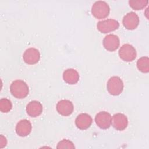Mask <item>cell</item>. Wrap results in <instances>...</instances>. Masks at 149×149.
Returning <instances> with one entry per match:
<instances>
[{
  "label": "cell",
  "mask_w": 149,
  "mask_h": 149,
  "mask_svg": "<svg viewBox=\"0 0 149 149\" xmlns=\"http://www.w3.org/2000/svg\"><path fill=\"white\" fill-rule=\"evenodd\" d=\"M63 79L69 84H74L79 80V73L74 69H68L63 72Z\"/></svg>",
  "instance_id": "obj_15"
},
{
  "label": "cell",
  "mask_w": 149,
  "mask_h": 149,
  "mask_svg": "<svg viewBox=\"0 0 149 149\" xmlns=\"http://www.w3.org/2000/svg\"><path fill=\"white\" fill-rule=\"evenodd\" d=\"M119 22L115 19H107L100 21L97 23V29L102 33H107L113 31L119 28Z\"/></svg>",
  "instance_id": "obj_5"
},
{
  "label": "cell",
  "mask_w": 149,
  "mask_h": 149,
  "mask_svg": "<svg viewBox=\"0 0 149 149\" xmlns=\"http://www.w3.org/2000/svg\"><path fill=\"white\" fill-rule=\"evenodd\" d=\"M10 93L16 98L22 99L29 94V87L26 83L22 80L13 81L10 86Z\"/></svg>",
  "instance_id": "obj_1"
},
{
  "label": "cell",
  "mask_w": 149,
  "mask_h": 149,
  "mask_svg": "<svg viewBox=\"0 0 149 149\" xmlns=\"http://www.w3.org/2000/svg\"><path fill=\"white\" fill-rule=\"evenodd\" d=\"M73 103L68 100H62L56 104V110L62 116H69L73 111Z\"/></svg>",
  "instance_id": "obj_9"
},
{
  "label": "cell",
  "mask_w": 149,
  "mask_h": 149,
  "mask_svg": "<svg viewBox=\"0 0 149 149\" xmlns=\"http://www.w3.org/2000/svg\"><path fill=\"white\" fill-rule=\"evenodd\" d=\"M137 55L136 49L129 44H123L119 50V56L124 61L131 62Z\"/></svg>",
  "instance_id": "obj_4"
},
{
  "label": "cell",
  "mask_w": 149,
  "mask_h": 149,
  "mask_svg": "<svg viewBox=\"0 0 149 149\" xmlns=\"http://www.w3.org/2000/svg\"><path fill=\"white\" fill-rule=\"evenodd\" d=\"M119 38L115 34H108L103 40V45L109 51H114L117 49L119 46Z\"/></svg>",
  "instance_id": "obj_11"
},
{
  "label": "cell",
  "mask_w": 149,
  "mask_h": 149,
  "mask_svg": "<svg viewBox=\"0 0 149 149\" xmlns=\"http://www.w3.org/2000/svg\"><path fill=\"white\" fill-rule=\"evenodd\" d=\"M12 107V103L9 100L5 98L0 100V110L2 112L7 113L9 112Z\"/></svg>",
  "instance_id": "obj_18"
},
{
  "label": "cell",
  "mask_w": 149,
  "mask_h": 149,
  "mask_svg": "<svg viewBox=\"0 0 149 149\" xmlns=\"http://www.w3.org/2000/svg\"><path fill=\"white\" fill-rule=\"evenodd\" d=\"M23 61L27 64L33 65L37 63L40 58V54L38 49L34 48L27 49L23 55Z\"/></svg>",
  "instance_id": "obj_8"
},
{
  "label": "cell",
  "mask_w": 149,
  "mask_h": 149,
  "mask_svg": "<svg viewBox=\"0 0 149 149\" xmlns=\"http://www.w3.org/2000/svg\"><path fill=\"white\" fill-rule=\"evenodd\" d=\"M111 124L116 130H123L125 129L127 126V118L123 113H116L112 116L111 119Z\"/></svg>",
  "instance_id": "obj_10"
},
{
  "label": "cell",
  "mask_w": 149,
  "mask_h": 149,
  "mask_svg": "<svg viewBox=\"0 0 149 149\" xmlns=\"http://www.w3.org/2000/svg\"><path fill=\"white\" fill-rule=\"evenodd\" d=\"M112 117L107 112L101 111L98 112L95 118V121L97 125L101 129H107L111 125Z\"/></svg>",
  "instance_id": "obj_6"
},
{
  "label": "cell",
  "mask_w": 149,
  "mask_h": 149,
  "mask_svg": "<svg viewBox=\"0 0 149 149\" xmlns=\"http://www.w3.org/2000/svg\"><path fill=\"white\" fill-rule=\"evenodd\" d=\"M122 23L126 29L128 30H133L139 25V16L133 12H129L123 17Z\"/></svg>",
  "instance_id": "obj_7"
},
{
  "label": "cell",
  "mask_w": 149,
  "mask_h": 149,
  "mask_svg": "<svg viewBox=\"0 0 149 149\" xmlns=\"http://www.w3.org/2000/svg\"><path fill=\"white\" fill-rule=\"evenodd\" d=\"M138 69L143 73L149 72V59L147 56H143L139 58L137 62Z\"/></svg>",
  "instance_id": "obj_16"
},
{
  "label": "cell",
  "mask_w": 149,
  "mask_h": 149,
  "mask_svg": "<svg viewBox=\"0 0 149 149\" xmlns=\"http://www.w3.org/2000/svg\"><path fill=\"white\" fill-rule=\"evenodd\" d=\"M147 0H130L129 1L130 6L134 10H141L148 4Z\"/></svg>",
  "instance_id": "obj_17"
},
{
  "label": "cell",
  "mask_w": 149,
  "mask_h": 149,
  "mask_svg": "<svg viewBox=\"0 0 149 149\" xmlns=\"http://www.w3.org/2000/svg\"><path fill=\"white\" fill-rule=\"evenodd\" d=\"M73 143L70 140L63 139L60 141L57 146V148H74Z\"/></svg>",
  "instance_id": "obj_19"
},
{
  "label": "cell",
  "mask_w": 149,
  "mask_h": 149,
  "mask_svg": "<svg viewBox=\"0 0 149 149\" xmlns=\"http://www.w3.org/2000/svg\"><path fill=\"white\" fill-rule=\"evenodd\" d=\"M27 113L31 117H37L42 112V104L37 101H30L26 106Z\"/></svg>",
  "instance_id": "obj_14"
},
{
  "label": "cell",
  "mask_w": 149,
  "mask_h": 149,
  "mask_svg": "<svg viewBox=\"0 0 149 149\" xmlns=\"http://www.w3.org/2000/svg\"><path fill=\"white\" fill-rule=\"evenodd\" d=\"M31 128V124L29 120L27 119H22L17 123L16 126V132L19 136L25 137L30 133Z\"/></svg>",
  "instance_id": "obj_12"
},
{
  "label": "cell",
  "mask_w": 149,
  "mask_h": 149,
  "mask_svg": "<svg viewBox=\"0 0 149 149\" xmlns=\"http://www.w3.org/2000/svg\"><path fill=\"white\" fill-rule=\"evenodd\" d=\"M110 8L105 1H96L92 6L91 13L97 19H101L107 17L109 13Z\"/></svg>",
  "instance_id": "obj_2"
},
{
  "label": "cell",
  "mask_w": 149,
  "mask_h": 149,
  "mask_svg": "<svg viewBox=\"0 0 149 149\" xmlns=\"http://www.w3.org/2000/svg\"><path fill=\"white\" fill-rule=\"evenodd\" d=\"M108 91L113 95H118L123 91V83L118 76H112L108 81L107 84Z\"/></svg>",
  "instance_id": "obj_3"
},
{
  "label": "cell",
  "mask_w": 149,
  "mask_h": 149,
  "mask_svg": "<svg viewBox=\"0 0 149 149\" xmlns=\"http://www.w3.org/2000/svg\"><path fill=\"white\" fill-rule=\"evenodd\" d=\"M7 143V141L5 137H3L2 135H1V137H0V147L1 148H3L4 146H6Z\"/></svg>",
  "instance_id": "obj_20"
},
{
  "label": "cell",
  "mask_w": 149,
  "mask_h": 149,
  "mask_svg": "<svg viewBox=\"0 0 149 149\" xmlns=\"http://www.w3.org/2000/svg\"><path fill=\"white\" fill-rule=\"evenodd\" d=\"M92 121V118L88 114L83 113L77 116L75 123L79 129L84 130L88 129L91 126Z\"/></svg>",
  "instance_id": "obj_13"
}]
</instances>
